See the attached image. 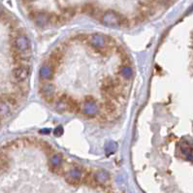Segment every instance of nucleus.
Segmentation results:
<instances>
[{
	"label": "nucleus",
	"instance_id": "obj_1",
	"mask_svg": "<svg viewBox=\"0 0 193 193\" xmlns=\"http://www.w3.org/2000/svg\"><path fill=\"white\" fill-rule=\"evenodd\" d=\"M88 43L89 46L94 49V51H97L98 54L106 55L109 51V36L95 33L92 34L89 38H88Z\"/></svg>",
	"mask_w": 193,
	"mask_h": 193
},
{
	"label": "nucleus",
	"instance_id": "obj_2",
	"mask_svg": "<svg viewBox=\"0 0 193 193\" xmlns=\"http://www.w3.org/2000/svg\"><path fill=\"white\" fill-rule=\"evenodd\" d=\"M31 49L30 42L25 35L19 34L17 35L13 41V51H17L19 54H29Z\"/></svg>",
	"mask_w": 193,
	"mask_h": 193
},
{
	"label": "nucleus",
	"instance_id": "obj_3",
	"mask_svg": "<svg viewBox=\"0 0 193 193\" xmlns=\"http://www.w3.org/2000/svg\"><path fill=\"white\" fill-rule=\"evenodd\" d=\"M121 15H119L116 12L109 10L105 12L102 16L101 21L105 25L116 27V26H120V21H121Z\"/></svg>",
	"mask_w": 193,
	"mask_h": 193
},
{
	"label": "nucleus",
	"instance_id": "obj_4",
	"mask_svg": "<svg viewBox=\"0 0 193 193\" xmlns=\"http://www.w3.org/2000/svg\"><path fill=\"white\" fill-rule=\"evenodd\" d=\"M29 74H30V68L26 64L18 65L17 67L14 68L13 72H12V76H13L14 81L19 83L25 82Z\"/></svg>",
	"mask_w": 193,
	"mask_h": 193
},
{
	"label": "nucleus",
	"instance_id": "obj_5",
	"mask_svg": "<svg viewBox=\"0 0 193 193\" xmlns=\"http://www.w3.org/2000/svg\"><path fill=\"white\" fill-rule=\"evenodd\" d=\"M83 113L87 116H94L99 111V107L97 102L95 101L92 96H86L83 100Z\"/></svg>",
	"mask_w": 193,
	"mask_h": 193
},
{
	"label": "nucleus",
	"instance_id": "obj_6",
	"mask_svg": "<svg viewBox=\"0 0 193 193\" xmlns=\"http://www.w3.org/2000/svg\"><path fill=\"white\" fill-rule=\"evenodd\" d=\"M39 92L42 97L45 99L48 103H51L54 101V94H55V87L53 83H45L41 84L39 88Z\"/></svg>",
	"mask_w": 193,
	"mask_h": 193
},
{
	"label": "nucleus",
	"instance_id": "obj_7",
	"mask_svg": "<svg viewBox=\"0 0 193 193\" xmlns=\"http://www.w3.org/2000/svg\"><path fill=\"white\" fill-rule=\"evenodd\" d=\"M29 18L33 19L36 25L39 26H45L47 25H50V14L32 11L31 13H29Z\"/></svg>",
	"mask_w": 193,
	"mask_h": 193
},
{
	"label": "nucleus",
	"instance_id": "obj_8",
	"mask_svg": "<svg viewBox=\"0 0 193 193\" xmlns=\"http://www.w3.org/2000/svg\"><path fill=\"white\" fill-rule=\"evenodd\" d=\"M62 59H63V49H61L60 47H57L56 49H54L51 51V54L49 56L48 62H49L51 66H53L55 69L56 67L60 65Z\"/></svg>",
	"mask_w": 193,
	"mask_h": 193
},
{
	"label": "nucleus",
	"instance_id": "obj_9",
	"mask_svg": "<svg viewBox=\"0 0 193 193\" xmlns=\"http://www.w3.org/2000/svg\"><path fill=\"white\" fill-rule=\"evenodd\" d=\"M82 176H83V172H82L81 169L75 167L69 171L66 180H67V182L71 184H78L80 182H81Z\"/></svg>",
	"mask_w": 193,
	"mask_h": 193
},
{
	"label": "nucleus",
	"instance_id": "obj_10",
	"mask_svg": "<svg viewBox=\"0 0 193 193\" xmlns=\"http://www.w3.org/2000/svg\"><path fill=\"white\" fill-rule=\"evenodd\" d=\"M39 74H40V78L44 81H49L54 74V68L53 66H51L49 63L45 64L43 65L41 68H40V71H39Z\"/></svg>",
	"mask_w": 193,
	"mask_h": 193
},
{
	"label": "nucleus",
	"instance_id": "obj_11",
	"mask_svg": "<svg viewBox=\"0 0 193 193\" xmlns=\"http://www.w3.org/2000/svg\"><path fill=\"white\" fill-rule=\"evenodd\" d=\"M104 99L105 101L103 103V109L105 111L106 114L108 115H112L116 111V103H115V100L114 99H111L109 97H106L104 96Z\"/></svg>",
	"mask_w": 193,
	"mask_h": 193
},
{
	"label": "nucleus",
	"instance_id": "obj_12",
	"mask_svg": "<svg viewBox=\"0 0 193 193\" xmlns=\"http://www.w3.org/2000/svg\"><path fill=\"white\" fill-rule=\"evenodd\" d=\"M68 98H69V96L66 95V94H62L58 97L57 101H56V104H55V109L57 110L59 113H63V112L67 111Z\"/></svg>",
	"mask_w": 193,
	"mask_h": 193
},
{
	"label": "nucleus",
	"instance_id": "obj_13",
	"mask_svg": "<svg viewBox=\"0 0 193 193\" xmlns=\"http://www.w3.org/2000/svg\"><path fill=\"white\" fill-rule=\"evenodd\" d=\"M13 106L10 105L9 103L4 101V100H1V105H0V115H1V119L3 120L4 118H8L11 113L12 110H13Z\"/></svg>",
	"mask_w": 193,
	"mask_h": 193
},
{
	"label": "nucleus",
	"instance_id": "obj_14",
	"mask_svg": "<svg viewBox=\"0 0 193 193\" xmlns=\"http://www.w3.org/2000/svg\"><path fill=\"white\" fill-rule=\"evenodd\" d=\"M81 110V105L80 103L75 100L74 98H72L69 96L68 98V101H67V112H70V113H78Z\"/></svg>",
	"mask_w": 193,
	"mask_h": 193
},
{
	"label": "nucleus",
	"instance_id": "obj_15",
	"mask_svg": "<svg viewBox=\"0 0 193 193\" xmlns=\"http://www.w3.org/2000/svg\"><path fill=\"white\" fill-rule=\"evenodd\" d=\"M118 73L124 80H130L133 76V69L129 65H122L119 68Z\"/></svg>",
	"mask_w": 193,
	"mask_h": 193
},
{
	"label": "nucleus",
	"instance_id": "obj_16",
	"mask_svg": "<svg viewBox=\"0 0 193 193\" xmlns=\"http://www.w3.org/2000/svg\"><path fill=\"white\" fill-rule=\"evenodd\" d=\"M94 178L97 183H105L108 182L110 176L106 171H98L97 173H95Z\"/></svg>",
	"mask_w": 193,
	"mask_h": 193
},
{
	"label": "nucleus",
	"instance_id": "obj_17",
	"mask_svg": "<svg viewBox=\"0 0 193 193\" xmlns=\"http://www.w3.org/2000/svg\"><path fill=\"white\" fill-rule=\"evenodd\" d=\"M50 165L54 168H59L62 164V156L60 154H53L50 158Z\"/></svg>",
	"mask_w": 193,
	"mask_h": 193
},
{
	"label": "nucleus",
	"instance_id": "obj_18",
	"mask_svg": "<svg viewBox=\"0 0 193 193\" xmlns=\"http://www.w3.org/2000/svg\"><path fill=\"white\" fill-rule=\"evenodd\" d=\"M77 13V9L76 8H73V7H68V8H65V9L62 10V16L64 17V19L68 21V19H70L71 18H73L74 16Z\"/></svg>",
	"mask_w": 193,
	"mask_h": 193
},
{
	"label": "nucleus",
	"instance_id": "obj_19",
	"mask_svg": "<svg viewBox=\"0 0 193 193\" xmlns=\"http://www.w3.org/2000/svg\"><path fill=\"white\" fill-rule=\"evenodd\" d=\"M116 147L118 145L114 142H109L105 147V151H106V154H114L116 150Z\"/></svg>",
	"mask_w": 193,
	"mask_h": 193
},
{
	"label": "nucleus",
	"instance_id": "obj_20",
	"mask_svg": "<svg viewBox=\"0 0 193 193\" xmlns=\"http://www.w3.org/2000/svg\"><path fill=\"white\" fill-rule=\"evenodd\" d=\"M54 134L56 136V137H59V136H61L62 134H63V128H62V126H57L54 129Z\"/></svg>",
	"mask_w": 193,
	"mask_h": 193
},
{
	"label": "nucleus",
	"instance_id": "obj_21",
	"mask_svg": "<svg viewBox=\"0 0 193 193\" xmlns=\"http://www.w3.org/2000/svg\"><path fill=\"white\" fill-rule=\"evenodd\" d=\"M76 39H78V41H88L87 35L86 34H80L78 36H76Z\"/></svg>",
	"mask_w": 193,
	"mask_h": 193
},
{
	"label": "nucleus",
	"instance_id": "obj_22",
	"mask_svg": "<svg viewBox=\"0 0 193 193\" xmlns=\"http://www.w3.org/2000/svg\"><path fill=\"white\" fill-rule=\"evenodd\" d=\"M40 132H41L42 134H49L50 129H42V130L40 131Z\"/></svg>",
	"mask_w": 193,
	"mask_h": 193
},
{
	"label": "nucleus",
	"instance_id": "obj_23",
	"mask_svg": "<svg viewBox=\"0 0 193 193\" xmlns=\"http://www.w3.org/2000/svg\"><path fill=\"white\" fill-rule=\"evenodd\" d=\"M33 0H22V2L25 3V4H29V3H31Z\"/></svg>",
	"mask_w": 193,
	"mask_h": 193
}]
</instances>
